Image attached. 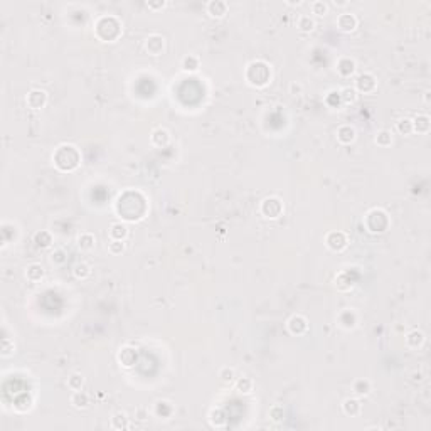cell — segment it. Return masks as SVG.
Listing matches in <instances>:
<instances>
[{"label": "cell", "mask_w": 431, "mask_h": 431, "mask_svg": "<svg viewBox=\"0 0 431 431\" xmlns=\"http://www.w3.org/2000/svg\"><path fill=\"white\" fill-rule=\"evenodd\" d=\"M180 66H182L184 71L196 73V71H199V68H200V61H199V58H197V56L187 54L185 58H182V62H180Z\"/></svg>", "instance_id": "28"}, {"label": "cell", "mask_w": 431, "mask_h": 431, "mask_svg": "<svg viewBox=\"0 0 431 431\" xmlns=\"http://www.w3.org/2000/svg\"><path fill=\"white\" fill-rule=\"evenodd\" d=\"M342 411H344L345 416H351V418H355V416L360 415L362 411V404L357 398H347L344 402H342Z\"/></svg>", "instance_id": "19"}, {"label": "cell", "mask_w": 431, "mask_h": 431, "mask_svg": "<svg viewBox=\"0 0 431 431\" xmlns=\"http://www.w3.org/2000/svg\"><path fill=\"white\" fill-rule=\"evenodd\" d=\"M73 275L77 280H84V278H88L91 275V266L88 263H84V261H79V263H76L73 266Z\"/></svg>", "instance_id": "31"}, {"label": "cell", "mask_w": 431, "mask_h": 431, "mask_svg": "<svg viewBox=\"0 0 431 431\" xmlns=\"http://www.w3.org/2000/svg\"><path fill=\"white\" fill-rule=\"evenodd\" d=\"M337 29L342 31V32H354L359 26V20L354 14L351 12H344L337 17Z\"/></svg>", "instance_id": "13"}, {"label": "cell", "mask_w": 431, "mask_h": 431, "mask_svg": "<svg viewBox=\"0 0 431 431\" xmlns=\"http://www.w3.org/2000/svg\"><path fill=\"white\" fill-rule=\"evenodd\" d=\"M219 379H221L224 384H231V383H234V379H236V370L232 369V367H222V369L219 370Z\"/></svg>", "instance_id": "38"}, {"label": "cell", "mask_w": 431, "mask_h": 431, "mask_svg": "<svg viewBox=\"0 0 431 431\" xmlns=\"http://www.w3.org/2000/svg\"><path fill=\"white\" fill-rule=\"evenodd\" d=\"M332 5H335V7H347L349 2H337V0H334V2H332Z\"/></svg>", "instance_id": "46"}, {"label": "cell", "mask_w": 431, "mask_h": 431, "mask_svg": "<svg viewBox=\"0 0 431 431\" xmlns=\"http://www.w3.org/2000/svg\"><path fill=\"white\" fill-rule=\"evenodd\" d=\"M206 10L213 19H222L228 14V3L224 0H211L207 2Z\"/></svg>", "instance_id": "15"}, {"label": "cell", "mask_w": 431, "mask_h": 431, "mask_svg": "<svg viewBox=\"0 0 431 431\" xmlns=\"http://www.w3.org/2000/svg\"><path fill=\"white\" fill-rule=\"evenodd\" d=\"M296 27H298L302 32H312L315 29V20L310 15H300L298 20H296Z\"/></svg>", "instance_id": "34"}, {"label": "cell", "mask_w": 431, "mask_h": 431, "mask_svg": "<svg viewBox=\"0 0 431 431\" xmlns=\"http://www.w3.org/2000/svg\"><path fill=\"white\" fill-rule=\"evenodd\" d=\"M108 251L109 254H122L125 251V241H118V239H111L108 245Z\"/></svg>", "instance_id": "42"}, {"label": "cell", "mask_w": 431, "mask_h": 431, "mask_svg": "<svg viewBox=\"0 0 431 431\" xmlns=\"http://www.w3.org/2000/svg\"><path fill=\"white\" fill-rule=\"evenodd\" d=\"M355 61L349 56H344V58H339L337 62H335V69H337L339 76L342 77H351L352 74L355 73Z\"/></svg>", "instance_id": "14"}, {"label": "cell", "mask_w": 431, "mask_h": 431, "mask_svg": "<svg viewBox=\"0 0 431 431\" xmlns=\"http://www.w3.org/2000/svg\"><path fill=\"white\" fill-rule=\"evenodd\" d=\"M77 246H79L83 251H91V249L96 246V238L91 232H83V234L77 236Z\"/></svg>", "instance_id": "27"}, {"label": "cell", "mask_w": 431, "mask_h": 431, "mask_svg": "<svg viewBox=\"0 0 431 431\" xmlns=\"http://www.w3.org/2000/svg\"><path fill=\"white\" fill-rule=\"evenodd\" d=\"M109 425H111L113 430H128L130 428V423H128V416L125 415V413L118 411L113 415L111 421H109Z\"/></svg>", "instance_id": "29"}, {"label": "cell", "mask_w": 431, "mask_h": 431, "mask_svg": "<svg viewBox=\"0 0 431 431\" xmlns=\"http://www.w3.org/2000/svg\"><path fill=\"white\" fill-rule=\"evenodd\" d=\"M260 211L266 219H278L281 214H283L285 206L278 197H266V199L261 202Z\"/></svg>", "instance_id": "5"}, {"label": "cell", "mask_w": 431, "mask_h": 431, "mask_svg": "<svg viewBox=\"0 0 431 431\" xmlns=\"http://www.w3.org/2000/svg\"><path fill=\"white\" fill-rule=\"evenodd\" d=\"M135 419H139V421H147V419H148V409L147 408H137L135 409Z\"/></svg>", "instance_id": "44"}, {"label": "cell", "mask_w": 431, "mask_h": 431, "mask_svg": "<svg viewBox=\"0 0 431 431\" xmlns=\"http://www.w3.org/2000/svg\"><path fill=\"white\" fill-rule=\"evenodd\" d=\"M359 98V93L355 88H342L340 90V100L342 105H354Z\"/></svg>", "instance_id": "32"}, {"label": "cell", "mask_w": 431, "mask_h": 431, "mask_svg": "<svg viewBox=\"0 0 431 431\" xmlns=\"http://www.w3.org/2000/svg\"><path fill=\"white\" fill-rule=\"evenodd\" d=\"M109 238L111 239H118V241H125L126 236H128V228H126L123 222H115V224L109 226L108 231Z\"/></svg>", "instance_id": "23"}, {"label": "cell", "mask_w": 431, "mask_h": 431, "mask_svg": "<svg viewBox=\"0 0 431 431\" xmlns=\"http://www.w3.org/2000/svg\"><path fill=\"white\" fill-rule=\"evenodd\" d=\"M116 359H118L120 366L126 367V369H130V367H133L137 364V360H139V352H137V349L130 347V345H125V347H122L118 351V355H116Z\"/></svg>", "instance_id": "9"}, {"label": "cell", "mask_w": 431, "mask_h": 431, "mask_svg": "<svg viewBox=\"0 0 431 431\" xmlns=\"http://www.w3.org/2000/svg\"><path fill=\"white\" fill-rule=\"evenodd\" d=\"M431 128V122L428 115H416L415 120H413V132L416 133H428Z\"/></svg>", "instance_id": "21"}, {"label": "cell", "mask_w": 431, "mask_h": 431, "mask_svg": "<svg viewBox=\"0 0 431 431\" xmlns=\"http://www.w3.org/2000/svg\"><path fill=\"white\" fill-rule=\"evenodd\" d=\"M312 12L315 14L317 17H325L328 14V3L323 2V0L312 2Z\"/></svg>", "instance_id": "40"}, {"label": "cell", "mask_w": 431, "mask_h": 431, "mask_svg": "<svg viewBox=\"0 0 431 431\" xmlns=\"http://www.w3.org/2000/svg\"><path fill=\"white\" fill-rule=\"evenodd\" d=\"M404 340L409 349H419L425 344V334H423L421 330H418V328H415V330H409L408 334H406Z\"/></svg>", "instance_id": "20"}, {"label": "cell", "mask_w": 431, "mask_h": 431, "mask_svg": "<svg viewBox=\"0 0 431 431\" xmlns=\"http://www.w3.org/2000/svg\"><path fill=\"white\" fill-rule=\"evenodd\" d=\"M51 263L54 264V266H62V264L66 263V260H68V254H66L64 249H54V251L51 253Z\"/></svg>", "instance_id": "39"}, {"label": "cell", "mask_w": 431, "mask_h": 431, "mask_svg": "<svg viewBox=\"0 0 431 431\" xmlns=\"http://www.w3.org/2000/svg\"><path fill=\"white\" fill-rule=\"evenodd\" d=\"M209 423L214 426V428H222V426L226 425V415H224V411H222V409H219V408L211 409V413H209Z\"/></svg>", "instance_id": "30"}, {"label": "cell", "mask_w": 431, "mask_h": 431, "mask_svg": "<svg viewBox=\"0 0 431 431\" xmlns=\"http://www.w3.org/2000/svg\"><path fill=\"white\" fill-rule=\"evenodd\" d=\"M300 93H302V86H300V84H295V83L290 84V94L296 96V94H300Z\"/></svg>", "instance_id": "45"}, {"label": "cell", "mask_w": 431, "mask_h": 431, "mask_svg": "<svg viewBox=\"0 0 431 431\" xmlns=\"http://www.w3.org/2000/svg\"><path fill=\"white\" fill-rule=\"evenodd\" d=\"M253 387H254V384L249 377H239V379L236 381V391L241 394L253 393Z\"/></svg>", "instance_id": "35"}, {"label": "cell", "mask_w": 431, "mask_h": 431, "mask_svg": "<svg viewBox=\"0 0 431 431\" xmlns=\"http://www.w3.org/2000/svg\"><path fill=\"white\" fill-rule=\"evenodd\" d=\"M374 142H376L377 147H391L393 145V133L389 132V130H381L379 133L376 135V139H374Z\"/></svg>", "instance_id": "33"}, {"label": "cell", "mask_w": 431, "mask_h": 431, "mask_svg": "<svg viewBox=\"0 0 431 431\" xmlns=\"http://www.w3.org/2000/svg\"><path fill=\"white\" fill-rule=\"evenodd\" d=\"M268 415H270V418L273 419L275 423L283 421V418H285V409H283V406H280V404L271 406V408H270V413H268Z\"/></svg>", "instance_id": "41"}, {"label": "cell", "mask_w": 431, "mask_h": 431, "mask_svg": "<svg viewBox=\"0 0 431 431\" xmlns=\"http://www.w3.org/2000/svg\"><path fill=\"white\" fill-rule=\"evenodd\" d=\"M147 5V9L154 10V12H157V10H162L165 5H167V2H164V0H158V2H147L145 3Z\"/></svg>", "instance_id": "43"}, {"label": "cell", "mask_w": 431, "mask_h": 431, "mask_svg": "<svg viewBox=\"0 0 431 431\" xmlns=\"http://www.w3.org/2000/svg\"><path fill=\"white\" fill-rule=\"evenodd\" d=\"M26 103L31 109H41L47 103V93L44 90H31L26 96Z\"/></svg>", "instance_id": "12"}, {"label": "cell", "mask_w": 431, "mask_h": 431, "mask_svg": "<svg viewBox=\"0 0 431 431\" xmlns=\"http://www.w3.org/2000/svg\"><path fill=\"white\" fill-rule=\"evenodd\" d=\"M287 3H288V5H300L302 2H300V0H296V2H287Z\"/></svg>", "instance_id": "47"}, {"label": "cell", "mask_w": 431, "mask_h": 431, "mask_svg": "<svg viewBox=\"0 0 431 431\" xmlns=\"http://www.w3.org/2000/svg\"><path fill=\"white\" fill-rule=\"evenodd\" d=\"M377 90V79L374 74L370 73H362L355 79V91L364 94H370Z\"/></svg>", "instance_id": "7"}, {"label": "cell", "mask_w": 431, "mask_h": 431, "mask_svg": "<svg viewBox=\"0 0 431 431\" xmlns=\"http://www.w3.org/2000/svg\"><path fill=\"white\" fill-rule=\"evenodd\" d=\"M287 328L292 335H303V334H307V330H308V320H307L303 315H298V313H296V315H292L288 319Z\"/></svg>", "instance_id": "10"}, {"label": "cell", "mask_w": 431, "mask_h": 431, "mask_svg": "<svg viewBox=\"0 0 431 431\" xmlns=\"http://www.w3.org/2000/svg\"><path fill=\"white\" fill-rule=\"evenodd\" d=\"M271 79V68L264 61H253L246 68V81L251 86L263 88L270 83Z\"/></svg>", "instance_id": "3"}, {"label": "cell", "mask_w": 431, "mask_h": 431, "mask_svg": "<svg viewBox=\"0 0 431 431\" xmlns=\"http://www.w3.org/2000/svg\"><path fill=\"white\" fill-rule=\"evenodd\" d=\"M396 130L401 135H411L413 133V120L411 118H401L396 123Z\"/></svg>", "instance_id": "36"}, {"label": "cell", "mask_w": 431, "mask_h": 431, "mask_svg": "<svg viewBox=\"0 0 431 431\" xmlns=\"http://www.w3.org/2000/svg\"><path fill=\"white\" fill-rule=\"evenodd\" d=\"M347 236L342 231H330L327 236H325V246H327L330 251L340 253L347 248Z\"/></svg>", "instance_id": "6"}, {"label": "cell", "mask_w": 431, "mask_h": 431, "mask_svg": "<svg viewBox=\"0 0 431 431\" xmlns=\"http://www.w3.org/2000/svg\"><path fill=\"white\" fill-rule=\"evenodd\" d=\"M337 323H339V327L344 328V330H352V328H355L359 323L357 312H355L354 308L342 310V312L337 315Z\"/></svg>", "instance_id": "8"}, {"label": "cell", "mask_w": 431, "mask_h": 431, "mask_svg": "<svg viewBox=\"0 0 431 431\" xmlns=\"http://www.w3.org/2000/svg\"><path fill=\"white\" fill-rule=\"evenodd\" d=\"M169 142H170V133L165 128H155L150 135V143L157 148H164L167 147Z\"/></svg>", "instance_id": "16"}, {"label": "cell", "mask_w": 431, "mask_h": 431, "mask_svg": "<svg viewBox=\"0 0 431 431\" xmlns=\"http://www.w3.org/2000/svg\"><path fill=\"white\" fill-rule=\"evenodd\" d=\"M372 391V384L369 379H355L352 383V393L355 396H367Z\"/></svg>", "instance_id": "25"}, {"label": "cell", "mask_w": 431, "mask_h": 431, "mask_svg": "<svg viewBox=\"0 0 431 431\" xmlns=\"http://www.w3.org/2000/svg\"><path fill=\"white\" fill-rule=\"evenodd\" d=\"M154 415L160 419H167L174 415V406H172L170 401H165V399H160V401L155 402L154 406Z\"/></svg>", "instance_id": "18"}, {"label": "cell", "mask_w": 431, "mask_h": 431, "mask_svg": "<svg viewBox=\"0 0 431 431\" xmlns=\"http://www.w3.org/2000/svg\"><path fill=\"white\" fill-rule=\"evenodd\" d=\"M26 278L29 281H32V283H37V281H41L42 278H44V268L37 263L29 264V266L26 268Z\"/></svg>", "instance_id": "24"}, {"label": "cell", "mask_w": 431, "mask_h": 431, "mask_svg": "<svg viewBox=\"0 0 431 431\" xmlns=\"http://www.w3.org/2000/svg\"><path fill=\"white\" fill-rule=\"evenodd\" d=\"M84 386V377L81 374H71L68 377V387L71 391H81Z\"/></svg>", "instance_id": "37"}, {"label": "cell", "mask_w": 431, "mask_h": 431, "mask_svg": "<svg viewBox=\"0 0 431 431\" xmlns=\"http://www.w3.org/2000/svg\"><path fill=\"white\" fill-rule=\"evenodd\" d=\"M34 243H36V246L41 249L49 248V246L52 245V234L49 231H46V229H41V231H37L36 234H34Z\"/></svg>", "instance_id": "26"}, {"label": "cell", "mask_w": 431, "mask_h": 431, "mask_svg": "<svg viewBox=\"0 0 431 431\" xmlns=\"http://www.w3.org/2000/svg\"><path fill=\"white\" fill-rule=\"evenodd\" d=\"M391 224V219L387 216L386 211L383 209H372L366 214V219H364V226L369 232L372 234H383V232L387 231Z\"/></svg>", "instance_id": "4"}, {"label": "cell", "mask_w": 431, "mask_h": 431, "mask_svg": "<svg viewBox=\"0 0 431 431\" xmlns=\"http://www.w3.org/2000/svg\"><path fill=\"white\" fill-rule=\"evenodd\" d=\"M52 162L61 172H73L79 165L81 154L74 145H61L52 154Z\"/></svg>", "instance_id": "1"}, {"label": "cell", "mask_w": 431, "mask_h": 431, "mask_svg": "<svg viewBox=\"0 0 431 431\" xmlns=\"http://www.w3.org/2000/svg\"><path fill=\"white\" fill-rule=\"evenodd\" d=\"M335 137H337V142L342 143V145H351L352 142L355 140V130L352 128L351 125H342L337 128V132H335Z\"/></svg>", "instance_id": "17"}, {"label": "cell", "mask_w": 431, "mask_h": 431, "mask_svg": "<svg viewBox=\"0 0 431 431\" xmlns=\"http://www.w3.org/2000/svg\"><path fill=\"white\" fill-rule=\"evenodd\" d=\"M94 32L100 41L103 42H113L120 37L122 34V24L116 17L113 15H103L96 20L94 24Z\"/></svg>", "instance_id": "2"}, {"label": "cell", "mask_w": 431, "mask_h": 431, "mask_svg": "<svg viewBox=\"0 0 431 431\" xmlns=\"http://www.w3.org/2000/svg\"><path fill=\"white\" fill-rule=\"evenodd\" d=\"M165 49V39L158 34H152L145 41V51L148 56H160Z\"/></svg>", "instance_id": "11"}, {"label": "cell", "mask_w": 431, "mask_h": 431, "mask_svg": "<svg viewBox=\"0 0 431 431\" xmlns=\"http://www.w3.org/2000/svg\"><path fill=\"white\" fill-rule=\"evenodd\" d=\"M69 402H71L73 408L76 409H86L88 406H90V396L84 393V391H73Z\"/></svg>", "instance_id": "22"}]
</instances>
